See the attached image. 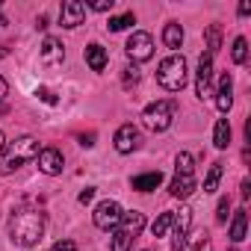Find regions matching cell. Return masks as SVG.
I'll list each match as a JSON object with an SVG mask.
<instances>
[{
	"instance_id": "1",
	"label": "cell",
	"mask_w": 251,
	"mask_h": 251,
	"mask_svg": "<svg viewBox=\"0 0 251 251\" xmlns=\"http://www.w3.org/2000/svg\"><path fill=\"white\" fill-rule=\"evenodd\" d=\"M45 233V213L39 210H30V207H21L12 213L9 219V236L15 245L21 248H33Z\"/></svg>"
},
{
	"instance_id": "2",
	"label": "cell",
	"mask_w": 251,
	"mask_h": 251,
	"mask_svg": "<svg viewBox=\"0 0 251 251\" xmlns=\"http://www.w3.org/2000/svg\"><path fill=\"white\" fill-rule=\"evenodd\" d=\"M39 154H42L39 139H36V136H21V139H15V142L9 145V151H6V157H3V166H0V172H3V175H12L15 169L33 163Z\"/></svg>"
},
{
	"instance_id": "3",
	"label": "cell",
	"mask_w": 251,
	"mask_h": 251,
	"mask_svg": "<svg viewBox=\"0 0 251 251\" xmlns=\"http://www.w3.org/2000/svg\"><path fill=\"white\" fill-rule=\"evenodd\" d=\"M189 80V71H186V59L172 53L160 62V71H157V83L166 89V92H180Z\"/></svg>"
},
{
	"instance_id": "4",
	"label": "cell",
	"mask_w": 251,
	"mask_h": 251,
	"mask_svg": "<svg viewBox=\"0 0 251 251\" xmlns=\"http://www.w3.org/2000/svg\"><path fill=\"white\" fill-rule=\"evenodd\" d=\"M175 112H177V103H175V100H157V103L145 106V112H142L145 130H151V133H166V130L172 127V121H175Z\"/></svg>"
},
{
	"instance_id": "5",
	"label": "cell",
	"mask_w": 251,
	"mask_h": 251,
	"mask_svg": "<svg viewBox=\"0 0 251 251\" xmlns=\"http://www.w3.org/2000/svg\"><path fill=\"white\" fill-rule=\"evenodd\" d=\"M195 95L201 100H207L213 95V56L204 50L198 56V71H195Z\"/></svg>"
},
{
	"instance_id": "6",
	"label": "cell",
	"mask_w": 251,
	"mask_h": 251,
	"mask_svg": "<svg viewBox=\"0 0 251 251\" xmlns=\"http://www.w3.org/2000/svg\"><path fill=\"white\" fill-rule=\"evenodd\" d=\"M118 222H121V207H118V201L106 198V201H100V204L95 207V227H100V230H115Z\"/></svg>"
},
{
	"instance_id": "7",
	"label": "cell",
	"mask_w": 251,
	"mask_h": 251,
	"mask_svg": "<svg viewBox=\"0 0 251 251\" xmlns=\"http://www.w3.org/2000/svg\"><path fill=\"white\" fill-rule=\"evenodd\" d=\"M124 50H127V56L133 62H145V59L154 56V39L148 33H133L127 39V45H124Z\"/></svg>"
},
{
	"instance_id": "8",
	"label": "cell",
	"mask_w": 251,
	"mask_h": 251,
	"mask_svg": "<svg viewBox=\"0 0 251 251\" xmlns=\"http://www.w3.org/2000/svg\"><path fill=\"white\" fill-rule=\"evenodd\" d=\"M39 59H42L45 68H59V65L65 62V48H62V42L53 39V36H48V39L42 42V53H39Z\"/></svg>"
},
{
	"instance_id": "9",
	"label": "cell",
	"mask_w": 251,
	"mask_h": 251,
	"mask_svg": "<svg viewBox=\"0 0 251 251\" xmlns=\"http://www.w3.org/2000/svg\"><path fill=\"white\" fill-rule=\"evenodd\" d=\"M86 21V3H80V0H65L62 3V12H59V24L65 30H74Z\"/></svg>"
},
{
	"instance_id": "10",
	"label": "cell",
	"mask_w": 251,
	"mask_h": 251,
	"mask_svg": "<svg viewBox=\"0 0 251 251\" xmlns=\"http://www.w3.org/2000/svg\"><path fill=\"white\" fill-rule=\"evenodd\" d=\"M115 151L118 154H133L136 145H139V130L133 127V124H121V127L115 130V139H112Z\"/></svg>"
},
{
	"instance_id": "11",
	"label": "cell",
	"mask_w": 251,
	"mask_h": 251,
	"mask_svg": "<svg viewBox=\"0 0 251 251\" xmlns=\"http://www.w3.org/2000/svg\"><path fill=\"white\" fill-rule=\"evenodd\" d=\"M36 160H39V169H42V175H48V177H56V175H62V166H65V160H62V154H59L56 148H42V154H39Z\"/></svg>"
},
{
	"instance_id": "12",
	"label": "cell",
	"mask_w": 251,
	"mask_h": 251,
	"mask_svg": "<svg viewBox=\"0 0 251 251\" xmlns=\"http://www.w3.org/2000/svg\"><path fill=\"white\" fill-rule=\"evenodd\" d=\"M230 103H233V80H230V74H222L219 77V89H216V106L222 112H227Z\"/></svg>"
},
{
	"instance_id": "13",
	"label": "cell",
	"mask_w": 251,
	"mask_h": 251,
	"mask_svg": "<svg viewBox=\"0 0 251 251\" xmlns=\"http://www.w3.org/2000/svg\"><path fill=\"white\" fill-rule=\"evenodd\" d=\"M118 227L124 230V233H130L133 239L142 233V227H145V216L139 213V210H130V213H121V222H118Z\"/></svg>"
},
{
	"instance_id": "14",
	"label": "cell",
	"mask_w": 251,
	"mask_h": 251,
	"mask_svg": "<svg viewBox=\"0 0 251 251\" xmlns=\"http://www.w3.org/2000/svg\"><path fill=\"white\" fill-rule=\"evenodd\" d=\"M195 192V175H189V177H177L175 175V180L169 183V195L172 198H189Z\"/></svg>"
},
{
	"instance_id": "15",
	"label": "cell",
	"mask_w": 251,
	"mask_h": 251,
	"mask_svg": "<svg viewBox=\"0 0 251 251\" xmlns=\"http://www.w3.org/2000/svg\"><path fill=\"white\" fill-rule=\"evenodd\" d=\"M163 45H166L169 50H177V48L183 45V27H180L177 21H169V24H166V30H163Z\"/></svg>"
},
{
	"instance_id": "16",
	"label": "cell",
	"mask_w": 251,
	"mask_h": 251,
	"mask_svg": "<svg viewBox=\"0 0 251 251\" xmlns=\"http://www.w3.org/2000/svg\"><path fill=\"white\" fill-rule=\"evenodd\" d=\"M86 62H89V68H92V71H103V68H106V62H109L106 48H100V45H89V48H86Z\"/></svg>"
},
{
	"instance_id": "17",
	"label": "cell",
	"mask_w": 251,
	"mask_h": 251,
	"mask_svg": "<svg viewBox=\"0 0 251 251\" xmlns=\"http://www.w3.org/2000/svg\"><path fill=\"white\" fill-rule=\"evenodd\" d=\"M160 183H163V175L160 172H145V175H136L133 177V189L136 192H154Z\"/></svg>"
},
{
	"instance_id": "18",
	"label": "cell",
	"mask_w": 251,
	"mask_h": 251,
	"mask_svg": "<svg viewBox=\"0 0 251 251\" xmlns=\"http://www.w3.org/2000/svg\"><path fill=\"white\" fill-rule=\"evenodd\" d=\"M213 145H216L219 151H225V148L230 145V124H227V118H219V121H216V130H213Z\"/></svg>"
},
{
	"instance_id": "19",
	"label": "cell",
	"mask_w": 251,
	"mask_h": 251,
	"mask_svg": "<svg viewBox=\"0 0 251 251\" xmlns=\"http://www.w3.org/2000/svg\"><path fill=\"white\" fill-rule=\"evenodd\" d=\"M245 230H248V216H245V210H236L233 213V222H230V239L233 242H242L245 239Z\"/></svg>"
},
{
	"instance_id": "20",
	"label": "cell",
	"mask_w": 251,
	"mask_h": 251,
	"mask_svg": "<svg viewBox=\"0 0 251 251\" xmlns=\"http://www.w3.org/2000/svg\"><path fill=\"white\" fill-rule=\"evenodd\" d=\"M172 222H175V213H160V216L154 219V225H151V233H154V236H166L169 227H172Z\"/></svg>"
},
{
	"instance_id": "21",
	"label": "cell",
	"mask_w": 251,
	"mask_h": 251,
	"mask_svg": "<svg viewBox=\"0 0 251 251\" xmlns=\"http://www.w3.org/2000/svg\"><path fill=\"white\" fill-rule=\"evenodd\" d=\"M133 24H136V15H133V12H124V15H118V18H109L106 27H109L112 33H121V30H127V27H133Z\"/></svg>"
},
{
	"instance_id": "22",
	"label": "cell",
	"mask_w": 251,
	"mask_h": 251,
	"mask_svg": "<svg viewBox=\"0 0 251 251\" xmlns=\"http://www.w3.org/2000/svg\"><path fill=\"white\" fill-rule=\"evenodd\" d=\"M219 48H222V27L219 24H210L207 27V53L213 56Z\"/></svg>"
},
{
	"instance_id": "23",
	"label": "cell",
	"mask_w": 251,
	"mask_h": 251,
	"mask_svg": "<svg viewBox=\"0 0 251 251\" xmlns=\"http://www.w3.org/2000/svg\"><path fill=\"white\" fill-rule=\"evenodd\" d=\"M230 59H233L236 65H245V59H248V42H245L242 36L233 42V48H230Z\"/></svg>"
},
{
	"instance_id": "24",
	"label": "cell",
	"mask_w": 251,
	"mask_h": 251,
	"mask_svg": "<svg viewBox=\"0 0 251 251\" xmlns=\"http://www.w3.org/2000/svg\"><path fill=\"white\" fill-rule=\"evenodd\" d=\"M175 175H177V177H189V175H192V157H189L186 151L177 154V160H175Z\"/></svg>"
},
{
	"instance_id": "25",
	"label": "cell",
	"mask_w": 251,
	"mask_h": 251,
	"mask_svg": "<svg viewBox=\"0 0 251 251\" xmlns=\"http://www.w3.org/2000/svg\"><path fill=\"white\" fill-rule=\"evenodd\" d=\"M130 242H133L130 233H124L121 227L112 230V251H130Z\"/></svg>"
},
{
	"instance_id": "26",
	"label": "cell",
	"mask_w": 251,
	"mask_h": 251,
	"mask_svg": "<svg viewBox=\"0 0 251 251\" xmlns=\"http://www.w3.org/2000/svg\"><path fill=\"white\" fill-rule=\"evenodd\" d=\"M219 180H222V163H213L207 172V180H204V192H216Z\"/></svg>"
},
{
	"instance_id": "27",
	"label": "cell",
	"mask_w": 251,
	"mask_h": 251,
	"mask_svg": "<svg viewBox=\"0 0 251 251\" xmlns=\"http://www.w3.org/2000/svg\"><path fill=\"white\" fill-rule=\"evenodd\" d=\"M227 213H230V198H222V201H219V210H216V222L225 225V222H227Z\"/></svg>"
},
{
	"instance_id": "28",
	"label": "cell",
	"mask_w": 251,
	"mask_h": 251,
	"mask_svg": "<svg viewBox=\"0 0 251 251\" xmlns=\"http://www.w3.org/2000/svg\"><path fill=\"white\" fill-rule=\"evenodd\" d=\"M124 89H130V86H136L139 83V68H124Z\"/></svg>"
},
{
	"instance_id": "29",
	"label": "cell",
	"mask_w": 251,
	"mask_h": 251,
	"mask_svg": "<svg viewBox=\"0 0 251 251\" xmlns=\"http://www.w3.org/2000/svg\"><path fill=\"white\" fill-rule=\"evenodd\" d=\"M50 251H77V245H74L71 239H59V242H53Z\"/></svg>"
},
{
	"instance_id": "30",
	"label": "cell",
	"mask_w": 251,
	"mask_h": 251,
	"mask_svg": "<svg viewBox=\"0 0 251 251\" xmlns=\"http://www.w3.org/2000/svg\"><path fill=\"white\" fill-rule=\"evenodd\" d=\"M112 6H115L112 0H98V3H92V9H95V12H112Z\"/></svg>"
},
{
	"instance_id": "31",
	"label": "cell",
	"mask_w": 251,
	"mask_h": 251,
	"mask_svg": "<svg viewBox=\"0 0 251 251\" xmlns=\"http://www.w3.org/2000/svg\"><path fill=\"white\" fill-rule=\"evenodd\" d=\"M36 95H39V98H42L45 103H56V95H53V92H48V89H39Z\"/></svg>"
},
{
	"instance_id": "32",
	"label": "cell",
	"mask_w": 251,
	"mask_h": 251,
	"mask_svg": "<svg viewBox=\"0 0 251 251\" xmlns=\"http://www.w3.org/2000/svg\"><path fill=\"white\" fill-rule=\"evenodd\" d=\"M92 198H95V189H92V186H86V189L80 192V204H89Z\"/></svg>"
},
{
	"instance_id": "33",
	"label": "cell",
	"mask_w": 251,
	"mask_h": 251,
	"mask_svg": "<svg viewBox=\"0 0 251 251\" xmlns=\"http://www.w3.org/2000/svg\"><path fill=\"white\" fill-rule=\"evenodd\" d=\"M80 145L92 148V145H95V133H86V136H80Z\"/></svg>"
},
{
	"instance_id": "34",
	"label": "cell",
	"mask_w": 251,
	"mask_h": 251,
	"mask_svg": "<svg viewBox=\"0 0 251 251\" xmlns=\"http://www.w3.org/2000/svg\"><path fill=\"white\" fill-rule=\"evenodd\" d=\"M6 95H9V83H6V80H3V77H0V100H3V98H6Z\"/></svg>"
},
{
	"instance_id": "35",
	"label": "cell",
	"mask_w": 251,
	"mask_h": 251,
	"mask_svg": "<svg viewBox=\"0 0 251 251\" xmlns=\"http://www.w3.org/2000/svg\"><path fill=\"white\" fill-rule=\"evenodd\" d=\"M251 195V183L248 180H242V198H248Z\"/></svg>"
},
{
	"instance_id": "36",
	"label": "cell",
	"mask_w": 251,
	"mask_h": 251,
	"mask_svg": "<svg viewBox=\"0 0 251 251\" xmlns=\"http://www.w3.org/2000/svg\"><path fill=\"white\" fill-rule=\"evenodd\" d=\"M3 151H6V136H3V130H0V157H3Z\"/></svg>"
},
{
	"instance_id": "37",
	"label": "cell",
	"mask_w": 251,
	"mask_h": 251,
	"mask_svg": "<svg viewBox=\"0 0 251 251\" xmlns=\"http://www.w3.org/2000/svg\"><path fill=\"white\" fill-rule=\"evenodd\" d=\"M210 248H213V245H210V239H204V242L198 245V251H210Z\"/></svg>"
},
{
	"instance_id": "38",
	"label": "cell",
	"mask_w": 251,
	"mask_h": 251,
	"mask_svg": "<svg viewBox=\"0 0 251 251\" xmlns=\"http://www.w3.org/2000/svg\"><path fill=\"white\" fill-rule=\"evenodd\" d=\"M6 24H9V21L3 18V12H0V27H6Z\"/></svg>"
}]
</instances>
